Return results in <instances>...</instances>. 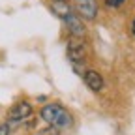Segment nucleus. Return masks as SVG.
Returning a JSON list of instances; mask_svg holds the SVG:
<instances>
[{
  "mask_svg": "<svg viewBox=\"0 0 135 135\" xmlns=\"http://www.w3.org/2000/svg\"><path fill=\"white\" fill-rule=\"evenodd\" d=\"M40 114H41V118H43L47 124L55 126V128H58V129L70 128V126L73 124L70 113H68L62 105H58V103H49V105H45Z\"/></svg>",
  "mask_w": 135,
  "mask_h": 135,
  "instance_id": "obj_1",
  "label": "nucleus"
},
{
  "mask_svg": "<svg viewBox=\"0 0 135 135\" xmlns=\"http://www.w3.org/2000/svg\"><path fill=\"white\" fill-rule=\"evenodd\" d=\"M68 58H70L75 66L81 64L84 58H86V43H84L83 38H75L71 36V40L68 41Z\"/></svg>",
  "mask_w": 135,
  "mask_h": 135,
  "instance_id": "obj_2",
  "label": "nucleus"
},
{
  "mask_svg": "<svg viewBox=\"0 0 135 135\" xmlns=\"http://www.w3.org/2000/svg\"><path fill=\"white\" fill-rule=\"evenodd\" d=\"M30 114H32V105L28 103V101H19V103H15L9 109L8 118H9V122H23Z\"/></svg>",
  "mask_w": 135,
  "mask_h": 135,
  "instance_id": "obj_3",
  "label": "nucleus"
},
{
  "mask_svg": "<svg viewBox=\"0 0 135 135\" xmlns=\"http://www.w3.org/2000/svg\"><path fill=\"white\" fill-rule=\"evenodd\" d=\"M75 9L83 19L92 21L98 15V2L96 0H75Z\"/></svg>",
  "mask_w": 135,
  "mask_h": 135,
  "instance_id": "obj_4",
  "label": "nucleus"
},
{
  "mask_svg": "<svg viewBox=\"0 0 135 135\" xmlns=\"http://www.w3.org/2000/svg\"><path fill=\"white\" fill-rule=\"evenodd\" d=\"M64 21H66L68 30L71 32V36H75V38H84V34H86V28H84V25L81 23V19H79L75 13H70Z\"/></svg>",
  "mask_w": 135,
  "mask_h": 135,
  "instance_id": "obj_5",
  "label": "nucleus"
},
{
  "mask_svg": "<svg viewBox=\"0 0 135 135\" xmlns=\"http://www.w3.org/2000/svg\"><path fill=\"white\" fill-rule=\"evenodd\" d=\"M83 79H84V83H86V86L90 90H94V92H99L101 88H103V77H101L98 71H94V70L84 71Z\"/></svg>",
  "mask_w": 135,
  "mask_h": 135,
  "instance_id": "obj_6",
  "label": "nucleus"
},
{
  "mask_svg": "<svg viewBox=\"0 0 135 135\" xmlns=\"http://www.w3.org/2000/svg\"><path fill=\"white\" fill-rule=\"evenodd\" d=\"M51 11H53L56 17H60V19H66L70 13H73L71 6L68 4L66 0H53V2H51Z\"/></svg>",
  "mask_w": 135,
  "mask_h": 135,
  "instance_id": "obj_7",
  "label": "nucleus"
},
{
  "mask_svg": "<svg viewBox=\"0 0 135 135\" xmlns=\"http://www.w3.org/2000/svg\"><path fill=\"white\" fill-rule=\"evenodd\" d=\"M122 2H124V0H105V4L107 6H113V8H118Z\"/></svg>",
  "mask_w": 135,
  "mask_h": 135,
  "instance_id": "obj_8",
  "label": "nucleus"
},
{
  "mask_svg": "<svg viewBox=\"0 0 135 135\" xmlns=\"http://www.w3.org/2000/svg\"><path fill=\"white\" fill-rule=\"evenodd\" d=\"M0 135H9V126L8 124H0Z\"/></svg>",
  "mask_w": 135,
  "mask_h": 135,
  "instance_id": "obj_9",
  "label": "nucleus"
},
{
  "mask_svg": "<svg viewBox=\"0 0 135 135\" xmlns=\"http://www.w3.org/2000/svg\"><path fill=\"white\" fill-rule=\"evenodd\" d=\"M131 34L135 36V19H133V23H131Z\"/></svg>",
  "mask_w": 135,
  "mask_h": 135,
  "instance_id": "obj_10",
  "label": "nucleus"
}]
</instances>
